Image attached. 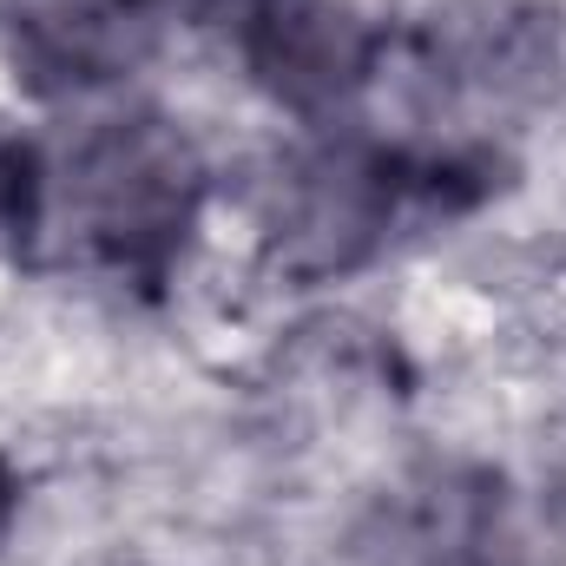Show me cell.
I'll return each mask as SVG.
<instances>
[{"label": "cell", "instance_id": "1", "mask_svg": "<svg viewBox=\"0 0 566 566\" xmlns=\"http://www.w3.org/2000/svg\"><path fill=\"white\" fill-rule=\"evenodd\" d=\"M205 205V158L171 119H106L66 165V218L80 244L133 283H158Z\"/></svg>", "mask_w": 566, "mask_h": 566}, {"label": "cell", "instance_id": "2", "mask_svg": "<svg viewBox=\"0 0 566 566\" xmlns=\"http://www.w3.org/2000/svg\"><path fill=\"white\" fill-rule=\"evenodd\" d=\"M409 185V158L382 151V145H323L303 165H290L277 185V211H271V244L277 264L296 277H329L363 264Z\"/></svg>", "mask_w": 566, "mask_h": 566}, {"label": "cell", "instance_id": "3", "mask_svg": "<svg viewBox=\"0 0 566 566\" xmlns=\"http://www.w3.org/2000/svg\"><path fill=\"white\" fill-rule=\"evenodd\" d=\"M0 27L20 86L40 99L126 80L158 46L151 0H7Z\"/></svg>", "mask_w": 566, "mask_h": 566}, {"label": "cell", "instance_id": "4", "mask_svg": "<svg viewBox=\"0 0 566 566\" xmlns=\"http://www.w3.org/2000/svg\"><path fill=\"white\" fill-rule=\"evenodd\" d=\"M376 27L336 0H258L244 13V60L290 113H336L376 73Z\"/></svg>", "mask_w": 566, "mask_h": 566}, {"label": "cell", "instance_id": "5", "mask_svg": "<svg viewBox=\"0 0 566 566\" xmlns=\"http://www.w3.org/2000/svg\"><path fill=\"white\" fill-rule=\"evenodd\" d=\"M40 211H46V178H40L33 151L0 139V244L20 251L40 231Z\"/></svg>", "mask_w": 566, "mask_h": 566}, {"label": "cell", "instance_id": "6", "mask_svg": "<svg viewBox=\"0 0 566 566\" xmlns=\"http://www.w3.org/2000/svg\"><path fill=\"white\" fill-rule=\"evenodd\" d=\"M13 514H20V481H13V468L0 461V541H7V527H13Z\"/></svg>", "mask_w": 566, "mask_h": 566}, {"label": "cell", "instance_id": "7", "mask_svg": "<svg viewBox=\"0 0 566 566\" xmlns=\"http://www.w3.org/2000/svg\"><path fill=\"white\" fill-rule=\"evenodd\" d=\"M238 7H244V13H251V7H258V0H238Z\"/></svg>", "mask_w": 566, "mask_h": 566}]
</instances>
